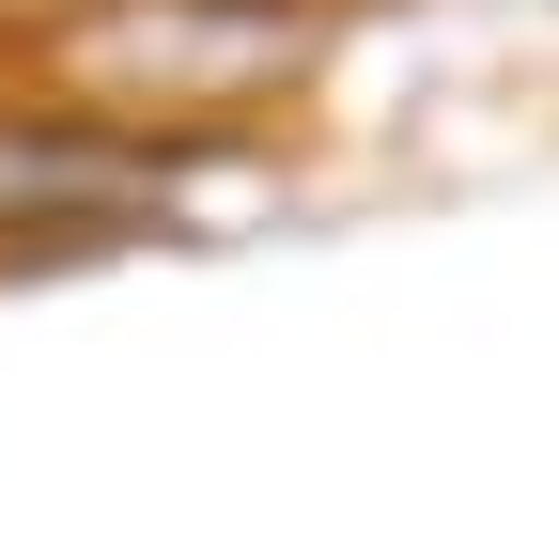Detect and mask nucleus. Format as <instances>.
Listing matches in <instances>:
<instances>
[{
  "mask_svg": "<svg viewBox=\"0 0 559 544\" xmlns=\"http://www.w3.org/2000/svg\"><path fill=\"white\" fill-rule=\"evenodd\" d=\"M311 47L296 0H94V16H62V62L109 94V109H234L264 94L280 62Z\"/></svg>",
  "mask_w": 559,
  "mask_h": 544,
  "instance_id": "f257e3e1",
  "label": "nucleus"
},
{
  "mask_svg": "<svg viewBox=\"0 0 559 544\" xmlns=\"http://www.w3.org/2000/svg\"><path fill=\"white\" fill-rule=\"evenodd\" d=\"M171 172L109 141L79 109H0V234H109V218H156Z\"/></svg>",
  "mask_w": 559,
  "mask_h": 544,
  "instance_id": "f03ea898",
  "label": "nucleus"
}]
</instances>
